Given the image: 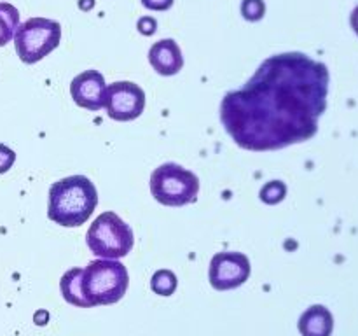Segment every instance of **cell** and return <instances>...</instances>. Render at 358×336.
Listing matches in <instances>:
<instances>
[{
    "instance_id": "6da1fadb",
    "label": "cell",
    "mask_w": 358,
    "mask_h": 336,
    "mask_svg": "<svg viewBox=\"0 0 358 336\" xmlns=\"http://www.w3.org/2000/svg\"><path fill=\"white\" fill-rule=\"evenodd\" d=\"M331 76L303 52L269 56L243 88L226 93L220 121L241 149L266 153L306 142L327 108Z\"/></svg>"
},
{
    "instance_id": "7a4b0ae2",
    "label": "cell",
    "mask_w": 358,
    "mask_h": 336,
    "mask_svg": "<svg viewBox=\"0 0 358 336\" xmlns=\"http://www.w3.org/2000/svg\"><path fill=\"white\" fill-rule=\"evenodd\" d=\"M98 205V191L84 175L59 178L49 188L48 217L65 227L83 226Z\"/></svg>"
},
{
    "instance_id": "3957f363",
    "label": "cell",
    "mask_w": 358,
    "mask_h": 336,
    "mask_svg": "<svg viewBox=\"0 0 358 336\" xmlns=\"http://www.w3.org/2000/svg\"><path fill=\"white\" fill-rule=\"evenodd\" d=\"M128 286V270L115 259L91 261L83 270V290L91 307L117 303L124 298Z\"/></svg>"
},
{
    "instance_id": "277c9868",
    "label": "cell",
    "mask_w": 358,
    "mask_h": 336,
    "mask_svg": "<svg viewBox=\"0 0 358 336\" xmlns=\"http://www.w3.org/2000/svg\"><path fill=\"white\" fill-rule=\"evenodd\" d=\"M86 244L101 259H119L131 252L135 234L115 212H103L94 219L86 233Z\"/></svg>"
},
{
    "instance_id": "5b68a950",
    "label": "cell",
    "mask_w": 358,
    "mask_h": 336,
    "mask_svg": "<svg viewBox=\"0 0 358 336\" xmlns=\"http://www.w3.org/2000/svg\"><path fill=\"white\" fill-rule=\"evenodd\" d=\"M150 192L166 206H182L194 203L199 192V178L194 172L177 163H164L150 175Z\"/></svg>"
},
{
    "instance_id": "8992f818",
    "label": "cell",
    "mask_w": 358,
    "mask_h": 336,
    "mask_svg": "<svg viewBox=\"0 0 358 336\" xmlns=\"http://www.w3.org/2000/svg\"><path fill=\"white\" fill-rule=\"evenodd\" d=\"M62 41V24L48 18H30L14 34L16 52L23 63H37L55 51Z\"/></svg>"
},
{
    "instance_id": "52a82bcc",
    "label": "cell",
    "mask_w": 358,
    "mask_h": 336,
    "mask_svg": "<svg viewBox=\"0 0 358 336\" xmlns=\"http://www.w3.org/2000/svg\"><path fill=\"white\" fill-rule=\"evenodd\" d=\"M105 111L114 121H133L145 108V91L131 80H117L105 90Z\"/></svg>"
},
{
    "instance_id": "ba28073f",
    "label": "cell",
    "mask_w": 358,
    "mask_h": 336,
    "mask_svg": "<svg viewBox=\"0 0 358 336\" xmlns=\"http://www.w3.org/2000/svg\"><path fill=\"white\" fill-rule=\"evenodd\" d=\"M250 259L243 252L224 251L210 261L208 279L213 289L231 290L243 286L250 276Z\"/></svg>"
},
{
    "instance_id": "9c48e42d",
    "label": "cell",
    "mask_w": 358,
    "mask_h": 336,
    "mask_svg": "<svg viewBox=\"0 0 358 336\" xmlns=\"http://www.w3.org/2000/svg\"><path fill=\"white\" fill-rule=\"evenodd\" d=\"M105 77L98 70H84L70 83V94L79 107L87 111H100L105 104Z\"/></svg>"
},
{
    "instance_id": "30bf717a",
    "label": "cell",
    "mask_w": 358,
    "mask_h": 336,
    "mask_svg": "<svg viewBox=\"0 0 358 336\" xmlns=\"http://www.w3.org/2000/svg\"><path fill=\"white\" fill-rule=\"evenodd\" d=\"M149 62L159 76H175L184 66V56L173 38L154 42L149 51Z\"/></svg>"
},
{
    "instance_id": "8fae6325",
    "label": "cell",
    "mask_w": 358,
    "mask_h": 336,
    "mask_svg": "<svg viewBox=\"0 0 358 336\" xmlns=\"http://www.w3.org/2000/svg\"><path fill=\"white\" fill-rule=\"evenodd\" d=\"M297 328L303 336H331L334 318L324 304H313L299 317Z\"/></svg>"
},
{
    "instance_id": "7c38bea8",
    "label": "cell",
    "mask_w": 358,
    "mask_h": 336,
    "mask_svg": "<svg viewBox=\"0 0 358 336\" xmlns=\"http://www.w3.org/2000/svg\"><path fill=\"white\" fill-rule=\"evenodd\" d=\"M59 289H62L63 300L66 303L73 304L79 308H93L90 301L86 300L83 290V270L72 268L62 276L59 280Z\"/></svg>"
},
{
    "instance_id": "4fadbf2b",
    "label": "cell",
    "mask_w": 358,
    "mask_h": 336,
    "mask_svg": "<svg viewBox=\"0 0 358 336\" xmlns=\"http://www.w3.org/2000/svg\"><path fill=\"white\" fill-rule=\"evenodd\" d=\"M20 27V10L13 4L0 2V48L10 42Z\"/></svg>"
},
{
    "instance_id": "5bb4252c",
    "label": "cell",
    "mask_w": 358,
    "mask_h": 336,
    "mask_svg": "<svg viewBox=\"0 0 358 336\" xmlns=\"http://www.w3.org/2000/svg\"><path fill=\"white\" fill-rule=\"evenodd\" d=\"M178 280L171 270H157L150 279V289L159 296H171L177 290Z\"/></svg>"
},
{
    "instance_id": "9a60e30c",
    "label": "cell",
    "mask_w": 358,
    "mask_h": 336,
    "mask_svg": "<svg viewBox=\"0 0 358 336\" xmlns=\"http://www.w3.org/2000/svg\"><path fill=\"white\" fill-rule=\"evenodd\" d=\"M287 195V186L282 181H269L264 188L261 189V200L268 205H276L282 202Z\"/></svg>"
},
{
    "instance_id": "2e32d148",
    "label": "cell",
    "mask_w": 358,
    "mask_h": 336,
    "mask_svg": "<svg viewBox=\"0 0 358 336\" xmlns=\"http://www.w3.org/2000/svg\"><path fill=\"white\" fill-rule=\"evenodd\" d=\"M266 6L262 0H243L241 2V14L247 21H259L264 18Z\"/></svg>"
},
{
    "instance_id": "e0dca14e",
    "label": "cell",
    "mask_w": 358,
    "mask_h": 336,
    "mask_svg": "<svg viewBox=\"0 0 358 336\" xmlns=\"http://www.w3.org/2000/svg\"><path fill=\"white\" fill-rule=\"evenodd\" d=\"M16 161V153L10 147L0 144V174H6Z\"/></svg>"
},
{
    "instance_id": "ac0fdd59",
    "label": "cell",
    "mask_w": 358,
    "mask_h": 336,
    "mask_svg": "<svg viewBox=\"0 0 358 336\" xmlns=\"http://www.w3.org/2000/svg\"><path fill=\"white\" fill-rule=\"evenodd\" d=\"M142 4L150 10H168L173 6V0H142Z\"/></svg>"
},
{
    "instance_id": "d6986e66",
    "label": "cell",
    "mask_w": 358,
    "mask_h": 336,
    "mask_svg": "<svg viewBox=\"0 0 358 336\" xmlns=\"http://www.w3.org/2000/svg\"><path fill=\"white\" fill-rule=\"evenodd\" d=\"M352 27H353V30H355V34L358 35V6L355 7V9H353V13H352Z\"/></svg>"
}]
</instances>
